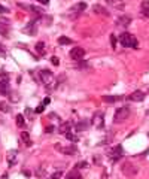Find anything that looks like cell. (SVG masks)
Returning <instances> with one entry per match:
<instances>
[{
	"instance_id": "obj_26",
	"label": "cell",
	"mask_w": 149,
	"mask_h": 179,
	"mask_svg": "<svg viewBox=\"0 0 149 179\" xmlns=\"http://www.w3.org/2000/svg\"><path fill=\"white\" fill-rule=\"evenodd\" d=\"M45 107H46V106H45L43 103H40V105H39V106L35 109V112H36V113H42V112L45 110Z\"/></svg>"
},
{
	"instance_id": "obj_28",
	"label": "cell",
	"mask_w": 149,
	"mask_h": 179,
	"mask_svg": "<svg viewBox=\"0 0 149 179\" xmlns=\"http://www.w3.org/2000/svg\"><path fill=\"white\" fill-rule=\"evenodd\" d=\"M36 49L39 51V52H40V51H43V49H45V43H43V42H39V43L36 45Z\"/></svg>"
},
{
	"instance_id": "obj_34",
	"label": "cell",
	"mask_w": 149,
	"mask_h": 179,
	"mask_svg": "<svg viewBox=\"0 0 149 179\" xmlns=\"http://www.w3.org/2000/svg\"><path fill=\"white\" fill-rule=\"evenodd\" d=\"M0 54H5V49H3V46L0 45Z\"/></svg>"
},
{
	"instance_id": "obj_30",
	"label": "cell",
	"mask_w": 149,
	"mask_h": 179,
	"mask_svg": "<svg viewBox=\"0 0 149 179\" xmlns=\"http://www.w3.org/2000/svg\"><path fill=\"white\" fill-rule=\"evenodd\" d=\"M0 35H2V36H6V35H8V30H6V29L2 25V24H0Z\"/></svg>"
},
{
	"instance_id": "obj_4",
	"label": "cell",
	"mask_w": 149,
	"mask_h": 179,
	"mask_svg": "<svg viewBox=\"0 0 149 179\" xmlns=\"http://www.w3.org/2000/svg\"><path fill=\"white\" fill-rule=\"evenodd\" d=\"M111 160L112 163H118V161L121 160L122 157H124V151H122V145H116L115 148H112L111 151Z\"/></svg>"
},
{
	"instance_id": "obj_23",
	"label": "cell",
	"mask_w": 149,
	"mask_h": 179,
	"mask_svg": "<svg viewBox=\"0 0 149 179\" xmlns=\"http://www.w3.org/2000/svg\"><path fill=\"white\" fill-rule=\"evenodd\" d=\"M17 125H18V127H21V128H24V127H25V121H24V117H22L21 113H19L18 117H17Z\"/></svg>"
},
{
	"instance_id": "obj_15",
	"label": "cell",
	"mask_w": 149,
	"mask_h": 179,
	"mask_svg": "<svg viewBox=\"0 0 149 179\" xmlns=\"http://www.w3.org/2000/svg\"><path fill=\"white\" fill-rule=\"evenodd\" d=\"M140 9H142V14H143L145 17H149V0H143V2H142Z\"/></svg>"
},
{
	"instance_id": "obj_29",
	"label": "cell",
	"mask_w": 149,
	"mask_h": 179,
	"mask_svg": "<svg viewBox=\"0 0 149 179\" xmlns=\"http://www.w3.org/2000/svg\"><path fill=\"white\" fill-rule=\"evenodd\" d=\"M111 45H112V48H115V46H116V37H115L113 35L111 36Z\"/></svg>"
},
{
	"instance_id": "obj_21",
	"label": "cell",
	"mask_w": 149,
	"mask_h": 179,
	"mask_svg": "<svg viewBox=\"0 0 149 179\" xmlns=\"http://www.w3.org/2000/svg\"><path fill=\"white\" fill-rule=\"evenodd\" d=\"M85 9H87V3H84V2L74 5V8H73L74 12H82V11H85Z\"/></svg>"
},
{
	"instance_id": "obj_6",
	"label": "cell",
	"mask_w": 149,
	"mask_h": 179,
	"mask_svg": "<svg viewBox=\"0 0 149 179\" xmlns=\"http://www.w3.org/2000/svg\"><path fill=\"white\" fill-rule=\"evenodd\" d=\"M84 57H85V51L82 48H79V46H74L73 49L70 51V58L74 60V61H81Z\"/></svg>"
},
{
	"instance_id": "obj_24",
	"label": "cell",
	"mask_w": 149,
	"mask_h": 179,
	"mask_svg": "<svg viewBox=\"0 0 149 179\" xmlns=\"http://www.w3.org/2000/svg\"><path fill=\"white\" fill-rule=\"evenodd\" d=\"M61 152H64V154H69V155H73L74 152H76V149H74L73 146H70V148H63V149H60Z\"/></svg>"
},
{
	"instance_id": "obj_20",
	"label": "cell",
	"mask_w": 149,
	"mask_h": 179,
	"mask_svg": "<svg viewBox=\"0 0 149 179\" xmlns=\"http://www.w3.org/2000/svg\"><path fill=\"white\" fill-rule=\"evenodd\" d=\"M21 140L25 143L27 146H30V145H31V140H30V134H28L27 131H22V133H21Z\"/></svg>"
},
{
	"instance_id": "obj_32",
	"label": "cell",
	"mask_w": 149,
	"mask_h": 179,
	"mask_svg": "<svg viewBox=\"0 0 149 179\" xmlns=\"http://www.w3.org/2000/svg\"><path fill=\"white\" fill-rule=\"evenodd\" d=\"M8 12H9V9H8V8H5V6H2V5H0V14H8Z\"/></svg>"
},
{
	"instance_id": "obj_17",
	"label": "cell",
	"mask_w": 149,
	"mask_h": 179,
	"mask_svg": "<svg viewBox=\"0 0 149 179\" xmlns=\"http://www.w3.org/2000/svg\"><path fill=\"white\" fill-rule=\"evenodd\" d=\"M66 179H82V175L79 173V170H72L66 175Z\"/></svg>"
},
{
	"instance_id": "obj_13",
	"label": "cell",
	"mask_w": 149,
	"mask_h": 179,
	"mask_svg": "<svg viewBox=\"0 0 149 179\" xmlns=\"http://www.w3.org/2000/svg\"><path fill=\"white\" fill-rule=\"evenodd\" d=\"M93 11L95 12V14H98V15H104V17H109V15H111V14H109V11H108V9H104L103 6H100V5H94Z\"/></svg>"
},
{
	"instance_id": "obj_16",
	"label": "cell",
	"mask_w": 149,
	"mask_h": 179,
	"mask_svg": "<svg viewBox=\"0 0 149 179\" xmlns=\"http://www.w3.org/2000/svg\"><path fill=\"white\" fill-rule=\"evenodd\" d=\"M58 43L64 46V45H72L73 40H72L70 37H67V36H60V37H58Z\"/></svg>"
},
{
	"instance_id": "obj_7",
	"label": "cell",
	"mask_w": 149,
	"mask_h": 179,
	"mask_svg": "<svg viewBox=\"0 0 149 179\" xmlns=\"http://www.w3.org/2000/svg\"><path fill=\"white\" fill-rule=\"evenodd\" d=\"M122 172H124V175H127V176H134V175L139 172V167H136V166L131 164V163H125V164L122 166Z\"/></svg>"
},
{
	"instance_id": "obj_35",
	"label": "cell",
	"mask_w": 149,
	"mask_h": 179,
	"mask_svg": "<svg viewBox=\"0 0 149 179\" xmlns=\"http://www.w3.org/2000/svg\"><path fill=\"white\" fill-rule=\"evenodd\" d=\"M39 2H42L43 5H48V0H39Z\"/></svg>"
},
{
	"instance_id": "obj_10",
	"label": "cell",
	"mask_w": 149,
	"mask_h": 179,
	"mask_svg": "<svg viewBox=\"0 0 149 179\" xmlns=\"http://www.w3.org/2000/svg\"><path fill=\"white\" fill-rule=\"evenodd\" d=\"M88 127H90V121H88V120H82V121H78V123H76L74 130H76V131H85Z\"/></svg>"
},
{
	"instance_id": "obj_25",
	"label": "cell",
	"mask_w": 149,
	"mask_h": 179,
	"mask_svg": "<svg viewBox=\"0 0 149 179\" xmlns=\"http://www.w3.org/2000/svg\"><path fill=\"white\" fill-rule=\"evenodd\" d=\"M66 139H69V140H72V142H78V140H79V139H78L74 134H72L70 131H69V133H66Z\"/></svg>"
},
{
	"instance_id": "obj_12",
	"label": "cell",
	"mask_w": 149,
	"mask_h": 179,
	"mask_svg": "<svg viewBox=\"0 0 149 179\" xmlns=\"http://www.w3.org/2000/svg\"><path fill=\"white\" fill-rule=\"evenodd\" d=\"M35 22H36V19H35V21H31L28 25H25V27H24V33H25V35L35 36L37 33V32H36V27H35Z\"/></svg>"
},
{
	"instance_id": "obj_3",
	"label": "cell",
	"mask_w": 149,
	"mask_h": 179,
	"mask_svg": "<svg viewBox=\"0 0 149 179\" xmlns=\"http://www.w3.org/2000/svg\"><path fill=\"white\" fill-rule=\"evenodd\" d=\"M130 107L124 106V107H119L116 112H115V115H113V123H116V124H119V123H124L125 120H128L130 118Z\"/></svg>"
},
{
	"instance_id": "obj_31",
	"label": "cell",
	"mask_w": 149,
	"mask_h": 179,
	"mask_svg": "<svg viewBox=\"0 0 149 179\" xmlns=\"http://www.w3.org/2000/svg\"><path fill=\"white\" fill-rule=\"evenodd\" d=\"M51 63H52L54 66H58V64H60V60H58L57 57H52V58H51Z\"/></svg>"
},
{
	"instance_id": "obj_22",
	"label": "cell",
	"mask_w": 149,
	"mask_h": 179,
	"mask_svg": "<svg viewBox=\"0 0 149 179\" xmlns=\"http://www.w3.org/2000/svg\"><path fill=\"white\" fill-rule=\"evenodd\" d=\"M70 128H72V125H70V123H66V124H63L61 127H60V133L66 134V133H69V131H70Z\"/></svg>"
},
{
	"instance_id": "obj_18",
	"label": "cell",
	"mask_w": 149,
	"mask_h": 179,
	"mask_svg": "<svg viewBox=\"0 0 149 179\" xmlns=\"http://www.w3.org/2000/svg\"><path fill=\"white\" fill-rule=\"evenodd\" d=\"M109 5L115 6L116 9H122L124 8V0H106Z\"/></svg>"
},
{
	"instance_id": "obj_8",
	"label": "cell",
	"mask_w": 149,
	"mask_h": 179,
	"mask_svg": "<svg viewBox=\"0 0 149 179\" xmlns=\"http://www.w3.org/2000/svg\"><path fill=\"white\" fill-rule=\"evenodd\" d=\"M127 99H128L130 102H143V100H145V93L140 91V90H137V91L131 93Z\"/></svg>"
},
{
	"instance_id": "obj_1",
	"label": "cell",
	"mask_w": 149,
	"mask_h": 179,
	"mask_svg": "<svg viewBox=\"0 0 149 179\" xmlns=\"http://www.w3.org/2000/svg\"><path fill=\"white\" fill-rule=\"evenodd\" d=\"M39 79L48 90L52 91V90L57 88V79L51 70H40L39 72Z\"/></svg>"
},
{
	"instance_id": "obj_9",
	"label": "cell",
	"mask_w": 149,
	"mask_h": 179,
	"mask_svg": "<svg viewBox=\"0 0 149 179\" xmlns=\"http://www.w3.org/2000/svg\"><path fill=\"white\" fill-rule=\"evenodd\" d=\"M131 22V18L128 15H124V17H119L116 19V25L118 27H121V29H125V27H128Z\"/></svg>"
},
{
	"instance_id": "obj_38",
	"label": "cell",
	"mask_w": 149,
	"mask_h": 179,
	"mask_svg": "<svg viewBox=\"0 0 149 179\" xmlns=\"http://www.w3.org/2000/svg\"><path fill=\"white\" fill-rule=\"evenodd\" d=\"M0 88H2V84H0Z\"/></svg>"
},
{
	"instance_id": "obj_14",
	"label": "cell",
	"mask_w": 149,
	"mask_h": 179,
	"mask_svg": "<svg viewBox=\"0 0 149 179\" xmlns=\"http://www.w3.org/2000/svg\"><path fill=\"white\" fill-rule=\"evenodd\" d=\"M17 151H9L8 152V164L9 166H14L15 163H17Z\"/></svg>"
},
{
	"instance_id": "obj_36",
	"label": "cell",
	"mask_w": 149,
	"mask_h": 179,
	"mask_svg": "<svg viewBox=\"0 0 149 179\" xmlns=\"http://www.w3.org/2000/svg\"><path fill=\"white\" fill-rule=\"evenodd\" d=\"M146 115H149V109H148V110H146Z\"/></svg>"
},
{
	"instance_id": "obj_11",
	"label": "cell",
	"mask_w": 149,
	"mask_h": 179,
	"mask_svg": "<svg viewBox=\"0 0 149 179\" xmlns=\"http://www.w3.org/2000/svg\"><path fill=\"white\" fill-rule=\"evenodd\" d=\"M122 99H124V96H103L101 97V100L106 102V103H116Z\"/></svg>"
},
{
	"instance_id": "obj_33",
	"label": "cell",
	"mask_w": 149,
	"mask_h": 179,
	"mask_svg": "<svg viewBox=\"0 0 149 179\" xmlns=\"http://www.w3.org/2000/svg\"><path fill=\"white\" fill-rule=\"evenodd\" d=\"M54 130V125H49V127H46V131L49 133V131H52Z\"/></svg>"
},
{
	"instance_id": "obj_5",
	"label": "cell",
	"mask_w": 149,
	"mask_h": 179,
	"mask_svg": "<svg viewBox=\"0 0 149 179\" xmlns=\"http://www.w3.org/2000/svg\"><path fill=\"white\" fill-rule=\"evenodd\" d=\"M91 124L95 128H103L104 127V113L103 112H95L91 118Z\"/></svg>"
},
{
	"instance_id": "obj_19",
	"label": "cell",
	"mask_w": 149,
	"mask_h": 179,
	"mask_svg": "<svg viewBox=\"0 0 149 179\" xmlns=\"http://www.w3.org/2000/svg\"><path fill=\"white\" fill-rule=\"evenodd\" d=\"M0 110H2L3 113H11L12 107H11L9 103H6V102H0Z\"/></svg>"
},
{
	"instance_id": "obj_2",
	"label": "cell",
	"mask_w": 149,
	"mask_h": 179,
	"mask_svg": "<svg viewBox=\"0 0 149 179\" xmlns=\"http://www.w3.org/2000/svg\"><path fill=\"white\" fill-rule=\"evenodd\" d=\"M119 42H121V45H122L124 48H137V46H139L137 39L133 35L127 33V32H124V33L119 35Z\"/></svg>"
},
{
	"instance_id": "obj_27",
	"label": "cell",
	"mask_w": 149,
	"mask_h": 179,
	"mask_svg": "<svg viewBox=\"0 0 149 179\" xmlns=\"http://www.w3.org/2000/svg\"><path fill=\"white\" fill-rule=\"evenodd\" d=\"M61 176H63V172H55V173H52V175H51V178H49V179H60Z\"/></svg>"
},
{
	"instance_id": "obj_37",
	"label": "cell",
	"mask_w": 149,
	"mask_h": 179,
	"mask_svg": "<svg viewBox=\"0 0 149 179\" xmlns=\"http://www.w3.org/2000/svg\"><path fill=\"white\" fill-rule=\"evenodd\" d=\"M148 137H149V131H148Z\"/></svg>"
}]
</instances>
